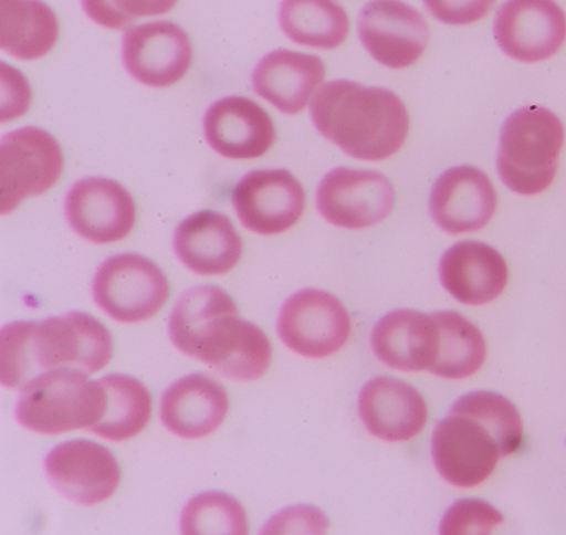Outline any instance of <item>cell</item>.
<instances>
[{"label": "cell", "mask_w": 566, "mask_h": 535, "mask_svg": "<svg viewBox=\"0 0 566 535\" xmlns=\"http://www.w3.org/2000/svg\"><path fill=\"white\" fill-rule=\"evenodd\" d=\"M104 408L101 380L73 369L45 373L29 382L15 407V418L24 428L43 434L76 429L90 431L98 423Z\"/></svg>", "instance_id": "5"}, {"label": "cell", "mask_w": 566, "mask_h": 535, "mask_svg": "<svg viewBox=\"0 0 566 535\" xmlns=\"http://www.w3.org/2000/svg\"><path fill=\"white\" fill-rule=\"evenodd\" d=\"M93 300L119 323H139L154 317L169 297L164 272L137 254H120L106 260L94 276Z\"/></svg>", "instance_id": "6"}, {"label": "cell", "mask_w": 566, "mask_h": 535, "mask_svg": "<svg viewBox=\"0 0 566 535\" xmlns=\"http://www.w3.org/2000/svg\"><path fill=\"white\" fill-rule=\"evenodd\" d=\"M439 327L438 357L430 373L448 379H463L476 374L486 358L481 331L455 312L433 314Z\"/></svg>", "instance_id": "28"}, {"label": "cell", "mask_w": 566, "mask_h": 535, "mask_svg": "<svg viewBox=\"0 0 566 535\" xmlns=\"http://www.w3.org/2000/svg\"><path fill=\"white\" fill-rule=\"evenodd\" d=\"M522 442L523 422L512 402L496 394L474 392L460 398L437 424L432 458L446 481L471 489Z\"/></svg>", "instance_id": "1"}, {"label": "cell", "mask_w": 566, "mask_h": 535, "mask_svg": "<svg viewBox=\"0 0 566 535\" xmlns=\"http://www.w3.org/2000/svg\"><path fill=\"white\" fill-rule=\"evenodd\" d=\"M327 528L326 517L314 507L289 508L275 515L263 529L268 534L310 533L321 534Z\"/></svg>", "instance_id": "31"}, {"label": "cell", "mask_w": 566, "mask_h": 535, "mask_svg": "<svg viewBox=\"0 0 566 535\" xmlns=\"http://www.w3.org/2000/svg\"><path fill=\"white\" fill-rule=\"evenodd\" d=\"M352 329L344 305L328 292L306 289L283 304L276 331L282 343L296 354L322 359L338 353Z\"/></svg>", "instance_id": "9"}, {"label": "cell", "mask_w": 566, "mask_h": 535, "mask_svg": "<svg viewBox=\"0 0 566 535\" xmlns=\"http://www.w3.org/2000/svg\"><path fill=\"white\" fill-rule=\"evenodd\" d=\"M185 535L249 533L248 516L242 505L222 493L201 494L186 505L180 517Z\"/></svg>", "instance_id": "29"}, {"label": "cell", "mask_w": 566, "mask_h": 535, "mask_svg": "<svg viewBox=\"0 0 566 535\" xmlns=\"http://www.w3.org/2000/svg\"><path fill=\"white\" fill-rule=\"evenodd\" d=\"M494 35L511 59L525 63L545 61L558 52L566 39L565 13L547 0H514L497 12Z\"/></svg>", "instance_id": "14"}, {"label": "cell", "mask_w": 566, "mask_h": 535, "mask_svg": "<svg viewBox=\"0 0 566 535\" xmlns=\"http://www.w3.org/2000/svg\"><path fill=\"white\" fill-rule=\"evenodd\" d=\"M182 354L201 360L227 379L253 381L269 369L272 347L265 333L235 311L209 321Z\"/></svg>", "instance_id": "7"}, {"label": "cell", "mask_w": 566, "mask_h": 535, "mask_svg": "<svg viewBox=\"0 0 566 535\" xmlns=\"http://www.w3.org/2000/svg\"><path fill=\"white\" fill-rule=\"evenodd\" d=\"M564 144L560 120L546 108L517 111L503 125L497 171L514 192L532 197L553 182Z\"/></svg>", "instance_id": "4"}, {"label": "cell", "mask_w": 566, "mask_h": 535, "mask_svg": "<svg viewBox=\"0 0 566 535\" xmlns=\"http://www.w3.org/2000/svg\"><path fill=\"white\" fill-rule=\"evenodd\" d=\"M492 3L488 2H427L428 10L440 21L449 24H465L482 19Z\"/></svg>", "instance_id": "32"}, {"label": "cell", "mask_w": 566, "mask_h": 535, "mask_svg": "<svg viewBox=\"0 0 566 535\" xmlns=\"http://www.w3.org/2000/svg\"><path fill=\"white\" fill-rule=\"evenodd\" d=\"M279 23L294 42L327 51L339 46L349 32V19L344 8L326 0L283 2Z\"/></svg>", "instance_id": "27"}, {"label": "cell", "mask_w": 566, "mask_h": 535, "mask_svg": "<svg viewBox=\"0 0 566 535\" xmlns=\"http://www.w3.org/2000/svg\"><path fill=\"white\" fill-rule=\"evenodd\" d=\"M180 262L200 275H221L239 264L243 241L224 214L201 211L184 220L174 235Z\"/></svg>", "instance_id": "21"}, {"label": "cell", "mask_w": 566, "mask_h": 535, "mask_svg": "<svg viewBox=\"0 0 566 535\" xmlns=\"http://www.w3.org/2000/svg\"><path fill=\"white\" fill-rule=\"evenodd\" d=\"M440 280L449 294L463 305L481 306L496 300L509 277L503 256L486 243L464 240L444 253Z\"/></svg>", "instance_id": "20"}, {"label": "cell", "mask_w": 566, "mask_h": 535, "mask_svg": "<svg viewBox=\"0 0 566 535\" xmlns=\"http://www.w3.org/2000/svg\"><path fill=\"white\" fill-rule=\"evenodd\" d=\"M324 76L319 57L279 49L260 61L252 83L264 101L283 114L295 115L306 107Z\"/></svg>", "instance_id": "24"}, {"label": "cell", "mask_w": 566, "mask_h": 535, "mask_svg": "<svg viewBox=\"0 0 566 535\" xmlns=\"http://www.w3.org/2000/svg\"><path fill=\"white\" fill-rule=\"evenodd\" d=\"M65 213L72 229L94 243L124 239L135 223V204L130 193L107 178H85L69 191Z\"/></svg>", "instance_id": "16"}, {"label": "cell", "mask_w": 566, "mask_h": 535, "mask_svg": "<svg viewBox=\"0 0 566 535\" xmlns=\"http://www.w3.org/2000/svg\"><path fill=\"white\" fill-rule=\"evenodd\" d=\"M54 489L73 503L92 506L114 495L120 469L106 448L85 440L60 444L44 460Z\"/></svg>", "instance_id": "13"}, {"label": "cell", "mask_w": 566, "mask_h": 535, "mask_svg": "<svg viewBox=\"0 0 566 535\" xmlns=\"http://www.w3.org/2000/svg\"><path fill=\"white\" fill-rule=\"evenodd\" d=\"M59 21L51 8L31 0L0 2V45L11 56L34 61L52 51Z\"/></svg>", "instance_id": "25"}, {"label": "cell", "mask_w": 566, "mask_h": 535, "mask_svg": "<svg viewBox=\"0 0 566 535\" xmlns=\"http://www.w3.org/2000/svg\"><path fill=\"white\" fill-rule=\"evenodd\" d=\"M357 28L370 56L394 70L415 64L430 39L427 20L411 7L394 0H377L365 6Z\"/></svg>", "instance_id": "12"}, {"label": "cell", "mask_w": 566, "mask_h": 535, "mask_svg": "<svg viewBox=\"0 0 566 535\" xmlns=\"http://www.w3.org/2000/svg\"><path fill=\"white\" fill-rule=\"evenodd\" d=\"M229 409L226 389L206 374H192L174 382L161 399L160 418L172 433L198 440L218 429Z\"/></svg>", "instance_id": "23"}, {"label": "cell", "mask_w": 566, "mask_h": 535, "mask_svg": "<svg viewBox=\"0 0 566 535\" xmlns=\"http://www.w3.org/2000/svg\"><path fill=\"white\" fill-rule=\"evenodd\" d=\"M396 192L390 180L371 170L338 168L321 181L316 204L334 225L364 229L380 223L392 212Z\"/></svg>", "instance_id": "10"}, {"label": "cell", "mask_w": 566, "mask_h": 535, "mask_svg": "<svg viewBox=\"0 0 566 535\" xmlns=\"http://www.w3.org/2000/svg\"><path fill=\"white\" fill-rule=\"evenodd\" d=\"M63 169L57 140L36 127H24L0 144V211L9 214L25 199L55 185Z\"/></svg>", "instance_id": "8"}, {"label": "cell", "mask_w": 566, "mask_h": 535, "mask_svg": "<svg viewBox=\"0 0 566 535\" xmlns=\"http://www.w3.org/2000/svg\"><path fill=\"white\" fill-rule=\"evenodd\" d=\"M113 350L111 332L85 313L11 323L0 333V380L21 391L33 379L56 369L91 375L107 366Z\"/></svg>", "instance_id": "2"}, {"label": "cell", "mask_w": 566, "mask_h": 535, "mask_svg": "<svg viewBox=\"0 0 566 535\" xmlns=\"http://www.w3.org/2000/svg\"><path fill=\"white\" fill-rule=\"evenodd\" d=\"M232 206L243 225L260 234H276L301 219L306 195L286 169L255 170L245 175L232 191Z\"/></svg>", "instance_id": "11"}, {"label": "cell", "mask_w": 566, "mask_h": 535, "mask_svg": "<svg viewBox=\"0 0 566 535\" xmlns=\"http://www.w3.org/2000/svg\"><path fill=\"white\" fill-rule=\"evenodd\" d=\"M205 135L220 156L250 160L270 150L275 128L268 113L258 104L243 96H228L207 112Z\"/></svg>", "instance_id": "19"}, {"label": "cell", "mask_w": 566, "mask_h": 535, "mask_svg": "<svg viewBox=\"0 0 566 535\" xmlns=\"http://www.w3.org/2000/svg\"><path fill=\"white\" fill-rule=\"evenodd\" d=\"M496 206V191L488 175L469 166L443 172L430 198L433 220L450 234L483 229L492 220Z\"/></svg>", "instance_id": "17"}, {"label": "cell", "mask_w": 566, "mask_h": 535, "mask_svg": "<svg viewBox=\"0 0 566 535\" xmlns=\"http://www.w3.org/2000/svg\"><path fill=\"white\" fill-rule=\"evenodd\" d=\"M317 130L348 156L381 161L396 155L409 132V116L394 92L350 81L322 85L311 103Z\"/></svg>", "instance_id": "3"}, {"label": "cell", "mask_w": 566, "mask_h": 535, "mask_svg": "<svg viewBox=\"0 0 566 535\" xmlns=\"http://www.w3.org/2000/svg\"><path fill=\"white\" fill-rule=\"evenodd\" d=\"M123 62L138 82L167 87L178 82L192 63V44L177 24L160 21L129 29L123 39Z\"/></svg>", "instance_id": "15"}, {"label": "cell", "mask_w": 566, "mask_h": 535, "mask_svg": "<svg viewBox=\"0 0 566 535\" xmlns=\"http://www.w3.org/2000/svg\"><path fill=\"white\" fill-rule=\"evenodd\" d=\"M104 391L102 418L90 432L112 442H123L144 430L151 417L153 401L147 387L126 375L99 379Z\"/></svg>", "instance_id": "26"}, {"label": "cell", "mask_w": 566, "mask_h": 535, "mask_svg": "<svg viewBox=\"0 0 566 535\" xmlns=\"http://www.w3.org/2000/svg\"><path fill=\"white\" fill-rule=\"evenodd\" d=\"M358 412L365 427L386 442H407L428 422V407L417 389L391 377H376L361 389Z\"/></svg>", "instance_id": "18"}, {"label": "cell", "mask_w": 566, "mask_h": 535, "mask_svg": "<svg viewBox=\"0 0 566 535\" xmlns=\"http://www.w3.org/2000/svg\"><path fill=\"white\" fill-rule=\"evenodd\" d=\"M502 522L503 516L492 505L480 500H462L446 513L440 534H489Z\"/></svg>", "instance_id": "30"}, {"label": "cell", "mask_w": 566, "mask_h": 535, "mask_svg": "<svg viewBox=\"0 0 566 535\" xmlns=\"http://www.w3.org/2000/svg\"><path fill=\"white\" fill-rule=\"evenodd\" d=\"M439 336L433 315L399 310L376 323L371 347L376 357L389 368L407 373L430 371L438 357Z\"/></svg>", "instance_id": "22"}]
</instances>
